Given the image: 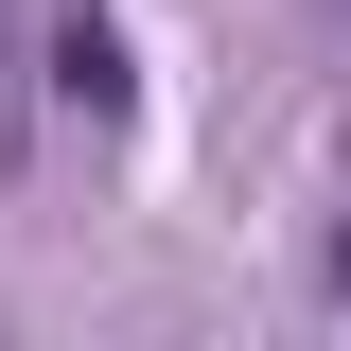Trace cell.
<instances>
[{"instance_id":"7a4b0ae2","label":"cell","mask_w":351,"mask_h":351,"mask_svg":"<svg viewBox=\"0 0 351 351\" xmlns=\"http://www.w3.org/2000/svg\"><path fill=\"white\" fill-rule=\"evenodd\" d=\"M316 299H334V316H351V246H334V263H316Z\"/></svg>"},{"instance_id":"6da1fadb","label":"cell","mask_w":351,"mask_h":351,"mask_svg":"<svg viewBox=\"0 0 351 351\" xmlns=\"http://www.w3.org/2000/svg\"><path fill=\"white\" fill-rule=\"evenodd\" d=\"M53 71H71V106H123V36L106 18H53Z\"/></svg>"}]
</instances>
